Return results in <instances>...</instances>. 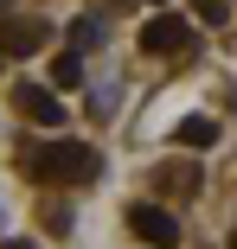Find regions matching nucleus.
Returning <instances> with one entry per match:
<instances>
[{
  "label": "nucleus",
  "instance_id": "423d86ee",
  "mask_svg": "<svg viewBox=\"0 0 237 249\" xmlns=\"http://www.w3.org/2000/svg\"><path fill=\"white\" fill-rule=\"evenodd\" d=\"M173 141H179V147H212V141H218V122H212V115H186V122L173 128Z\"/></svg>",
  "mask_w": 237,
  "mask_h": 249
},
{
  "label": "nucleus",
  "instance_id": "1a4fd4ad",
  "mask_svg": "<svg viewBox=\"0 0 237 249\" xmlns=\"http://www.w3.org/2000/svg\"><path fill=\"white\" fill-rule=\"evenodd\" d=\"M199 185V166H167L160 173V192H193Z\"/></svg>",
  "mask_w": 237,
  "mask_h": 249
},
{
  "label": "nucleus",
  "instance_id": "f03ea898",
  "mask_svg": "<svg viewBox=\"0 0 237 249\" xmlns=\"http://www.w3.org/2000/svg\"><path fill=\"white\" fill-rule=\"evenodd\" d=\"M186 45H193V26H186L179 13H154L148 26H141V52L148 58H179Z\"/></svg>",
  "mask_w": 237,
  "mask_h": 249
},
{
  "label": "nucleus",
  "instance_id": "ddd939ff",
  "mask_svg": "<svg viewBox=\"0 0 237 249\" xmlns=\"http://www.w3.org/2000/svg\"><path fill=\"white\" fill-rule=\"evenodd\" d=\"M231 249H237V230H231Z\"/></svg>",
  "mask_w": 237,
  "mask_h": 249
},
{
  "label": "nucleus",
  "instance_id": "f257e3e1",
  "mask_svg": "<svg viewBox=\"0 0 237 249\" xmlns=\"http://www.w3.org/2000/svg\"><path fill=\"white\" fill-rule=\"evenodd\" d=\"M26 173L32 179H52V185H90L103 173V154L97 147H83V141H39V147H26Z\"/></svg>",
  "mask_w": 237,
  "mask_h": 249
},
{
  "label": "nucleus",
  "instance_id": "4468645a",
  "mask_svg": "<svg viewBox=\"0 0 237 249\" xmlns=\"http://www.w3.org/2000/svg\"><path fill=\"white\" fill-rule=\"evenodd\" d=\"M0 7H7V0H0Z\"/></svg>",
  "mask_w": 237,
  "mask_h": 249
},
{
  "label": "nucleus",
  "instance_id": "20e7f679",
  "mask_svg": "<svg viewBox=\"0 0 237 249\" xmlns=\"http://www.w3.org/2000/svg\"><path fill=\"white\" fill-rule=\"evenodd\" d=\"M13 103H20V115L39 122V128H64V103H58V89H52V83H20V89H13Z\"/></svg>",
  "mask_w": 237,
  "mask_h": 249
},
{
  "label": "nucleus",
  "instance_id": "9d476101",
  "mask_svg": "<svg viewBox=\"0 0 237 249\" xmlns=\"http://www.w3.org/2000/svg\"><path fill=\"white\" fill-rule=\"evenodd\" d=\"M199 19L205 26H224V0H199Z\"/></svg>",
  "mask_w": 237,
  "mask_h": 249
},
{
  "label": "nucleus",
  "instance_id": "f8f14e48",
  "mask_svg": "<svg viewBox=\"0 0 237 249\" xmlns=\"http://www.w3.org/2000/svg\"><path fill=\"white\" fill-rule=\"evenodd\" d=\"M0 64H7V45H0Z\"/></svg>",
  "mask_w": 237,
  "mask_h": 249
},
{
  "label": "nucleus",
  "instance_id": "39448f33",
  "mask_svg": "<svg viewBox=\"0 0 237 249\" xmlns=\"http://www.w3.org/2000/svg\"><path fill=\"white\" fill-rule=\"evenodd\" d=\"M45 38H52V26H45V19H0V45H7V58L39 52Z\"/></svg>",
  "mask_w": 237,
  "mask_h": 249
},
{
  "label": "nucleus",
  "instance_id": "0eeeda50",
  "mask_svg": "<svg viewBox=\"0 0 237 249\" xmlns=\"http://www.w3.org/2000/svg\"><path fill=\"white\" fill-rule=\"evenodd\" d=\"M77 83H83V58H77V52H64V58L52 64V89H77Z\"/></svg>",
  "mask_w": 237,
  "mask_h": 249
},
{
  "label": "nucleus",
  "instance_id": "7ed1b4c3",
  "mask_svg": "<svg viewBox=\"0 0 237 249\" xmlns=\"http://www.w3.org/2000/svg\"><path fill=\"white\" fill-rule=\"evenodd\" d=\"M128 230H135L141 243H154V249H173V243H179V217H173L167 205H128Z\"/></svg>",
  "mask_w": 237,
  "mask_h": 249
},
{
  "label": "nucleus",
  "instance_id": "9b49d317",
  "mask_svg": "<svg viewBox=\"0 0 237 249\" xmlns=\"http://www.w3.org/2000/svg\"><path fill=\"white\" fill-rule=\"evenodd\" d=\"M0 249H32V243H26V236H7V243H0Z\"/></svg>",
  "mask_w": 237,
  "mask_h": 249
},
{
  "label": "nucleus",
  "instance_id": "6e6552de",
  "mask_svg": "<svg viewBox=\"0 0 237 249\" xmlns=\"http://www.w3.org/2000/svg\"><path fill=\"white\" fill-rule=\"evenodd\" d=\"M97 38H103V19H97V13H83V19H71V45H77V58H83V52H90V45H97Z\"/></svg>",
  "mask_w": 237,
  "mask_h": 249
}]
</instances>
